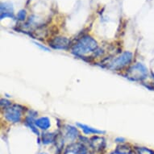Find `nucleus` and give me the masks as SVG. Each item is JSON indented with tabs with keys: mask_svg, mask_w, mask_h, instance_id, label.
I'll use <instances>...</instances> for the list:
<instances>
[{
	"mask_svg": "<svg viewBox=\"0 0 154 154\" xmlns=\"http://www.w3.org/2000/svg\"><path fill=\"white\" fill-rule=\"evenodd\" d=\"M11 104H12V103L10 101H8L7 99H2V100H1V106H2L3 110H5L6 108L9 107Z\"/></svg>",
	"mask_w": 154,
	"mask_h": 154,
	"instance_id": "nucleus-15",
	"label": "nucleus"
},
{
	"mask_svg": "<svg viewBox=\"0 0 154 154\" xmlns=\"http://www.w3.org/2000/svg\"><path fill=\"white\" fill-rule=\"evenodd\" d=\"M35 45H37V46H40V47H41V48H43V49H45V50H46V51H49V49H48V48H46V47H45V46H41V45H40V44L35 43Z\"/></svg>",
	"mask_w": 154,
	"mask_h": 154,
	"instance_id": "nucleus-17",
	"label": "nucleus"
},
{
	"mask_svg": "<svg viewBox=\"0 0 154 154\" xmlns=\"http://www.w3.org/2000/svg\"><path fill=\"white\" fill-rule=\"evenodd\" d=\"M17 18L20 21H23L25 20L26 18V11L24 10H21L20 12L18 13L17 15Z\"/></svg>",
	"mask_w": 154,
	"mask_h": 154,
	"instance_id": "nucleus-16",
	"label": "nucleus"
},
{
	"mask_svg": "<svg viewBox=\"0 0 154 154\" xmlns=\"http://www.w3.org/2000/svg\"><path fill=\"white\" fill-rule=\"evenodd\" d=\"M149 75V71L146 66L142 63H136L128 69L126 72L127 79L135 82H140L147 79Z\"/></svg>",
	"mask_w": 154,
	"mask_h": 154,
	"instance_id": "nucleus-3",
	"label": "nucleus"
},
{
	"mask_svg": "<svg viewBox=\"0 0 154 154\" xmlns=\"http://www.w3.org/2000/svg\"><path fill=\"white\" fill-rule=\"evenodd\" d=\"M41 154H46V153H41Z\"/></svg>",
	"mask_w": 154,
	"mask_h": 154,
	"instance_id": "nucleus-19",
	"label": "nucleus"
},
{
	"mask_svg": "<svg viewBox=\"0 0 154 154\" xmlns=\"http://www.w3.org/2000/svg\"><path fill=\"white\" fill-rule=\"evenodd\" d=\"M71 53L81 58L97 57L100 56V49L97 41L91 35H84L71 45Z\"/></svg>",
	"mask_w": 154,
	"mask_h": 154,
	"instance_id": "nucleus-1",
	"label": "nucleus"
},
{
	"mask_svg": "<svg viewBox=\"0 0 154 154\" xmlns=\"http://www.w3.org/2000/svg\"><path fill=\"white\" fill-rule=\"evenodd\" d=\"M73 150H72L74 154H86V149L83 144H76Z\"/></svg>",
	"mask_w": 154,
	"mask_h": 154,
	"instance_id": "nucleus-13",
	"label": "nucleus"
},
{
	"mask_svg": "<svg viewBox=\"0 0 154 154\" xmlns=\"http://www.w3.org/2000/svg\"><path fill=\"white\" fill-rule=\"evenodd\" d=\"M34 123H35V126L41 129V130H44V131L48 130L49 128V127H50V119L46 116L35 119Z\"/></svg>",
	"mask_w": 154,
	"mask_h": 154,
	"instance_id": "nucleus-8",
	"label": "nucleus"
},
{
	"mask_svg": "<svg viewBox=\"0 0 154 154\" xmlns=\"http://www.w3.org/2000/svg\"><path fill=\"white\" fill-rule=\"evenodd\" d=\"M135 149L137 154H154V151L144 147H136Z\"/></svg>",
	"mask_w": 154,
	"mask_h": 154,
	"instance_id": "nucleus-14",
	"label": "nucleus"
},
{
	"mask_svg": "<svg viewBox=\"0 0 154 154\" xmlns=\"http://www.w3.org/2000/svg\"><path fill=\"white\" fill-rule=\"evenodd\" d=\"M14 18V12H13L12 5L9 3H2L1 4V19L3 18Z\"/></svg>",
	"mask_w": 154,
	"mask_h": 154,
	"instance_id": "nucleus-7",
	"label": "nucleus"
},
{
	"mask_svg": "<svg viewBox=\"0 0 154 154\" xmlns=\"http://www.w3.org/2000/svg\"><path fill=\"white\" fill-rule=\"evenodd\" d=\"M56 135L53 133H43L42 136V143L44 144H48L53 143L55 140Z\"/></svg>",
	"mask_w": 154,
	"mask_h": 154,
	"instance_id": "nucleus-11",
	"label": "nucleus"
},
{
	"mask_svg": "<svg viewBox=\"0 0 154 154\" xmlns=\"http://www.w3.org/2000/svg\"><path fill=\"white\" fill-rule=\"evenodd\" d=\"M125 140L124 139V138H116V142H124Z\"/></svg>",
	"mask_w": 154,
	"mask_h": 154,
	"instance_id": "nucleus-18",
	"label": "nucleus"
},
{
	"mask_svg": "<svg viewBox=\"0 0 154 154\" xmlns=\"http://www.w3.org/2000/svg\"><path fill=\"white\" fill-rule=\"evenodd\" d=\"M90 145L91 146V148H93L95 151H102L103 149H105V146H106V142H105V140L103 137H93L90 140Z\"/></svg>",
	"mask_w": 154,
	"mask_h": 154,
	"instance_id": "nucleus-6",
	"label": "nucleus"
},
{
	"mask_svg": "<svg viewBox=\"0 0 154 154\" xmlns=\"http://www.w3.org/2000/svg\"><path fill=\"white\" fill-rule=\"evenodd\" d=\"M79 132L78 129L70 125H66V137L69 140H75L79 137Z\"/></svg>",
	"mask_w": 154,
	"mask_h": 154,
	"instance_id": "nucleus-10",
	"label": "nucleus"
},
{
	"mask_svg": "<svg viewBox=\"0 0 154 154\" xmlns=\"http://www.w3.org/2000/svg\"><path fill=\"white\" fill-rule=\"evenodd\" d=\"M25 109V107L19 104H11L9 107L3 110V115L8 122L17 124L21 121Z\"/></svg>",
	"mask_w": 154,
	"mask_h": 154,
	"instance_id": "nucleus-4",
	"label": "nucleus"
},
{
	"mask_svg": "<svg viewBox=\"0 0 154 154\" xmlns=\"http://www.w3.org/2000/svg\"><path fill=\"white\" fill-rule=\"evenodd\" d=\"M133 59V53L125 51L120 55L113 58L107 63V68L113 71L122 70L127 66H128L131 63Z\"/></svg>",
	"mask_w": 154,
	"mask_h": 154,
	"instance_id": "nucleus-2",
	"label": "nucleus"
},
{
	"mask_svg": "<svg viewBox=\"0 0 154 154\" xmlns=\"http://www.w3.org/2000/svg\"><path fill=\"white\" fill-rule=\"evenodd\" d=\"M115 153L116 154H131V149L128 146L126 145H121L117 147V149L115 151Z\"/></svg>",
	"mask_w": 154,
	"mask_h": 154,
	"instance_id": "nucleus-12",
	"label": "nucleus"
},
{
	"mask_svg": "<svg viewBox=\"0 0 154 154\" xmlns=\"http://www.w3.org/2000/svg\"><path fill=\"white\" fill-rule=\"evenodd\" d=\"M49 46L54 49H59V50H69L71 48V42L68 38L63 37V36H57L53 39H51L48 41Z\"/></svg>",
	"mask_w": 154,
	"mask_h": 154,
	"instance_id": "nucleus-5",
	"label": "nucleus"
},
{
	"mask_svg": "<svg viewBox=\"0 0 154 154\" xmlns=\"http://www.w3.org/2000/svg\"><path fill=\"white\" fill-rule=\"evenodd\" d=\"M77 126L79 127L83 131V132L86 135H99V134H104L105 131H101V130H99V129L94 128H91L90 126H87L86 124H80V123H77Z\"/></svg>",
	"mask_w": 154,
	"mask_h": 154,
	"instance_id": "nucleus-9",
	"label": "nucleus"
}]
</instances>
